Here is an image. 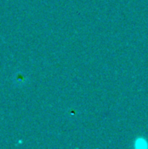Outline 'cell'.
<instances>
[{"label": "cell", "mask_w": 148, "mask_h": 149, "mask_svg": "<svg viewBox=\"0 0 148 149\" xmlns=\"http://www.w3.org/2000/svg\"><path fill=\"white\" fill-rule=\"evenodd\" d=\"M134 147L136 148H140V149H145L148 148V143L146 140H144L143 138H139L138 140L135 141L134 143Z\"/></svg>", "instance_id": "1"}]
</instances>
